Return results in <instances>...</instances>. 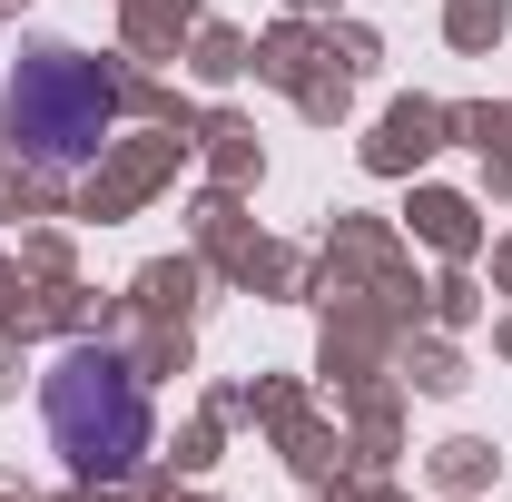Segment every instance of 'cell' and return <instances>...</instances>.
Here are the masks:
<instances>
[{
	"label": "cell",
	"instance_id": "7a4b0ae2",
	"mask_svg": "<svg viewBox=\"0 0 512 502\" xmlns=\"http://www.w3.org/2000/svg\"><path fill=\"white\" fill-rule=\"evenodd\" d=\"M50 443L79 483H119L148 453V384L128 375L119 345H69L50 365Z\"/></svg>",
	"mask_w": 512,
	"mask_h": 502
},
{
	"label": "cell",
	"instance_id": "6da1fadb",
	"mask_svg": "<svg viewBox=\"0 0 512 502\" xmlns=\"http://www.w3.org/2000/svg\"><path fill=\"white\" fill-rule=\"evenodd\" d=\"M0 138L40 178H79L119 138V79L99 60H79V50H30L10 69V89H0Z\"/></svg>",
	"mask_w": 512,
	"mask_h": 502
}]
</instances>
